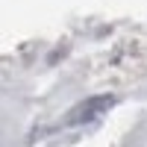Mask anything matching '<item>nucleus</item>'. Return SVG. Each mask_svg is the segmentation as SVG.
<instances>
[{
  "label": "nucleus",
  "instance_id": "nucleus-1",
  "mask_svg": "<svg viewBox=\"0 0 147 147\" xmlns=\"http://www.w3.org/2000/svg\"><path fill=\"white\" fill-rule=\"evenodd\" d=\"M112 106H115V97H112V94L88 97V100H82L80 106H74L71 112L65 115V124H68V127H77V124H94V121L103 118Z\"/></svg>",
  "mask_w": 147,
  "mask_h": 147
}]
</instances>
